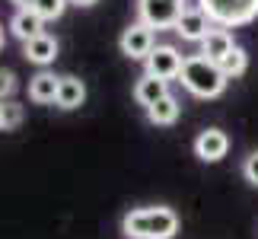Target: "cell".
Listing matches in <instances>:
<instances>
[{"mask_svg":"<svg viewBox=\"0 0 258 239\" xmlns=\"http://www.w3.org/2000/svg\"><path fill=\"white\" fill-rule=\"evenodd\" d=\"M178 214L166 204H153V207H134L124 214L121 220V233L127 239H172L178 233Z\"/></svg>","mask_w":258,"mask_h":239,"instance_id":"cell-1","label":"cell"},{"mask_svg":"<svg viewBox=\"0 0 258 239\" xmlns=\"http://www.w3.org/2000/svg\"><path fill=\"white\" fill-rule=\"evenodd\" d=\"M178 80H182V86L191 96H198V99H217L226 89V83H230L220 67H217L214 61H207V57H201V54L185 57Z\"/></svg>","mask_w":258,"mask_h":239,"instance_id":"cell-2","label":"cell"},{"mask_svg":"<svg viewBox=\"0 0 258 239\" xmlns=\"http://www.w3.org/2000/svg\"><path fill=\"white\" fill-rule=\"evenodd\" d=\"M198 7L220 29L245 26L258 16V0H198Z\"/></svg>","mask_w":258,"mask_h":239,"instance_id":"cell-3","label":"cell"},{"mask_svg":"<svg viewBox=\"0 0 258 239\" xmlns=\"http://www.w3.org/2000/svg\"><path fill=\"white\" fill-rule=\"evenodd\" d=\"M185 13V0H137V16L150 29H175L178 16Z\"/></svg>","mask_w":258,"mask_h":239,"instance_id":"cell-4","label":"cell"},{"mask_svg":"<svg viewBox=\"0 0 258 239\" xmlns=\"http://www.w3.org/2000/svg\"><path fill=\"white\" fill-rule=\"evenodd\" d=\"M118 48H121L124 57H131V61H147L150 57V51L156 48V35L150 26H144L141 19L137 23H131L121 32V38H118Z\"/></svg>","mask_w":258,"mask_h":239,"instance_id":"cell-5","label":"cell"},{"mask_svg":"<svg viewBox=\"0 0 258 239\" xmlns=\"http://www.w3.org/2000/svg\"><path fill=\"white\" fill-rule=\"evenodd\" d=\"M182 61L185 57L175 51L172 45H156L153 51H150V57H147V77H156V80H175L178 74H182Z\"/></svg>","mask_w":258,"mask_h":239,"instance_id":"cell-6","label":"cell"},{"mask_svg":"<svg viewBox=\"0 0 258 239\" xmlns=\"http://www.w3.org/2000/svg\"><path fill=\"white\" fill-rule=\"evenodd\" d=\"M226 153H230V137L220 128H207L195 137V156L204 163H220Z\"/></svg>","mask_w":258,"mask_h":239,"instance_id":"cell-7","label":"cell"},{"mask_svg":"<svg viewBox=\"0 0 258 239\" xmlns=\"http://www.w3.org/2000/svg\"><path fill=\"white\" fill-rule=\"evenodd\" d=\"M214 29V23L207 19V13L201 7H185V13L178 16L175 32L185 38V42H204V35Z\"/></svg>","mask_w":258,"mask_h":239,"instance_id":"cell-8","label":"cell"},{"mask_svg":"<svg viewBox=\"0 0 258 239\" xmlns=\"http://www.w3.org/2000/svg\"><path fill=\"white\" fill-rule=\"evenodd\" d=\"M236 48L233 42V32L230 29H220V26H214L211 32L204 35V42H201V57H207V61H214V64H220L226 54H230Z\"/></svg>","mask_w":258,"mask_h":239,"instance_id":"cell-9","label":"cell"},{"mask_svg":"<svg viewBox=\"0 0 258 239\" xmlns=\"http://www.w3.org/2000/svg\"><path fill=\"white\" fill-rule=\"evenodd\" d=\"M57 86H61V77H54L51 71H38L29 80V99L35 105H51L57 102Z\"/></svg>","mask_w":258,"mask_h":239,"instance_id":"cell-10","label":"cell"},{"mask_svg":"<svg viewBox=\"0 0 258 239\" xmlns=\"http://www.w3.org/2000/svg\"><path fill=\"white\" fill-rule=\"evenodd\" d=\"M10 32L26 45V42H32V38L45 35V23L35 16V10H16L13 19H10Z\"/></svg>","mask_w":258,"mask_h":239,"instance_id":"cell-11","label":"cell"},{"mask_svg":"<svg viewBox=\"0 0 258 239\" xmlns=\"http://www.w3.org/2000/svg\"><path fill=\"white\" fill-rule=\"evenodd\" d=\"M23 57L32 61V64H38V67H48L57 57V38L45 32V35L32 38V42H26L23 45Z\"/></svg>","mask_w":258,"mask_h":239,"instance_id":"cell-12","label":"cell"},{"mask_svg":"<svg viewBox=\"0 0 258 239\" xmlns=\"http://www.w3.org/2000/svg\"><path fill=\"white\" fill-rule=\"evenodd\" d=\"M86 102V83L80 77H61V86H57V108H64V112H74V108H80Z\"/></svg>","mask_w":258,"mask_h":239,"instance_id":"cell-13","label":"cell"},{"mask_svg":"<svg viewBox=\"0 0 258 239\" xmlns=\"http://www.w3.org/2000/svg\"><path fill=\"white\" fill-rule=\"evenodd\" d=\"M169 96V83H166V80H156V77H141L134 83V99L137 102H141L144 108H150V105H156L160 102V99H166Z\"/></svg>","mask_w":258,"mask_h":239,"instance_id":"cell-14","label":"cell"},{"mask_svg":"<svg viewBox=\"0 0 258 239\" xmlns=\"http://www.w3.org/2000/svg\"><path fill=\"white\" fill-rule=\"evenodd\" d=\"M178 112H182V105H178V99L169 93L166 99H160L156 105L147 108V118H150L153 125H163L166 128V125H175L178 122Z\"/></svg>","mask_w":258,"mask_h":239,"instance_id":"cell-15","label":"cell"},{"mask_svg":"<svg viewBox=\"0 0 258 239\" xmlns=\"http://www.w3.org/2000/svg\"><path fill=\"white\" fill-rule=\"evenodd\" d=\"M217 67H220V71H223V77H226V80H236V77H242L245 71H249V54H245L242 48L236 45L233 51L226 54V57H223V61L217 64Z\"/></svg>","mask_w":258,"mask_h":239,"instance_id":"cell-16","label":"cell"},{"mask_svg":"<svg viewBox=\"0 0 258 239\" xmlns=\"http://www.w3.org/2000/svg\"><path fill=\"white\" fill-rule=\"evenodd\" d=\"M26 118V108L16 102V99H7V102H0V131H13V128L23 125Z\"/></svg>","mask_w":258,"mask_h":239,"instance_id":"cell-17","label":"cell"},{"mask_svg":"<svg viewBox=\"0 0 258 239\" xmlns=\"http://www.w3.org/2000/svg\"><path fill=\"white\" fill-rule=\"evenodd\" d=\"M32 10H35V16L42 19V23H51V19H61L64 16L67 0H35Z\"/></svg>","mask_w":258,"mask_h":239,"instance_id":"cell-18","label":"cell"},{"mask_svg":"<svg viewBox=\"0 0 258 239\" xmlns=\"http://www.w3.org/2000/svg\"><path fill=\"white\" fill-rule=\"evenodd\" d=\"M16 74L13 71H0V102H7V99H13L16 93Z\"/></svg>","mask_w":258,"mask_h":239,"instance_id":"cell-19","label":"cell"},{"mask_svg":"<svg viewBox=\"0 0 258 239\" xmlns=\"http://www.w3.org/2000/svg\"><path fill=\"white\" fill-rule=\"evenodd\" d=\"M242 175H245V182H249V185H258V150H252L249 156H245Z\"/></svg>","mask_w":258,"mask_h":239,"instance_id":"cell-20","label":"cell"},{"mask_svg":"<svg viewBox=\"0 0 258 239\" xmlns=\"http://www.w3.org/2000/svg\"><path fill=\"white\" fill-rule=\"evenodd\" d=\"M10 4H13L16 10H32V4H35V0H10Z\"/></svg>","mask_w":258,"mask_h":239,"instance_id":"cell-21","label":"cell"},{"mask_svg":"<svg viewBox=\"0 0 258 239\" xmlns=\"http://www.w3.org/2000/svg\"><path fill=\"white\" fill-rule=\"evenodd\" d=\"M67 4H74V7H96L99 0H67Z\"/></svg>","mask_w":258,"mask_h":239,"instance_id":"cell-22","label":"cell"},{"mask_svg":"<svg viewBox=\"0 0 258 239\" xmlns=\"http://www.w3.org/2000/svg\"><path fill=\"white\" fill-rule=\"evenodd\" d=\"M0 48H4V26H0Z\"/></svg>","mask_w":258,"mask_h":239,"instance_id":"cell-23","label":"cell"}]
</instances>
